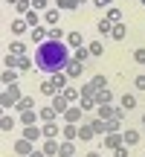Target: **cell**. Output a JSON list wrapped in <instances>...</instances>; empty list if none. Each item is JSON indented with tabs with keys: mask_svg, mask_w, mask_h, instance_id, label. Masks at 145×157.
I'll use <instances>...</instances> for the list:
<instances>
[{
	"mask_svg": "<svg viewBox=\"0 0 145 157\" xmlns=\"http://www.w3.org/2000/svg\"><path fill=\"white\" fill-rule=\"evenodd\" d=\"M67 61H70V50L61 41H44L35 50V64L44 73H58L61 67H67Z\"/></svg>",
	"mask_w": 145,
	"mask_h": 157,
	"instance_id": "cell-1",
	"label": "cell"
}]
</instances>
